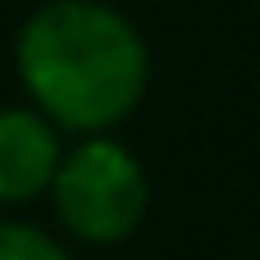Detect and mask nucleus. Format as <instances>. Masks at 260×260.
I'll return each instance as SVG.
<instances>
[{
    "label": "nucleus",
    "mask_w": 260,
    "mask_h": 260,
    "mask_svg": "<svg viewBox=\"0 0 260 260\" xmlns=\"http://www.w3.org/2000/svg\"><path fill=\"white\" fill-rule=\"evenodd\" d=\"M16 72L56 133L97 138L148 92V41L107 0H46L16 36Z\"/></svg>",
    "instance_id": "f257e3e1"
},
{
    "label": "nucleus",
    "mask_w": 260,
    "mask_h": 260,
    "mask_svg": "<svg viewBox=\"0 0 260 260\" xmlns=\"http://www.w3.org/2000/svg\"><path fill=\"white\" fill-rule=\"evenodd\" d=\"M51 209L82 245H122L148 214V174L117 138L97 133L61 153L51 179Z\"/></svg>",
    "instance_id": "f03ea898"
},
{
    "label": "nucleus",
    "mask_w": 260,
    "mask_h": 260,
    "mask_svg": "<svg viewBox=\"0 0 260 260\" xmlns=\"http://www.w3.org/2000/svg\"><path fill=\"white\" fill-rule=\"evenodd\" d=\"M61 133L36 107H0V204H31L51 189Z\"/></svg>",
    "instance_id": "7ed1b4c3"
},
{
    "label": "nucleus",
    "mask_w": 260,
    "mask_h": 260,
    "mask_svg": "<svg viewBox=\"0 0 260 260\" xmlns=\"http://www.w3.org/2000/svg\"><path fill=\"white\" fill-rule=\"evenodd\" d=\"M0 260H72L67 245L56 235H46L41 224H21V219H0Z\"/></svg>",
    "instance_id": "20e7f679"
}]
</instances>
